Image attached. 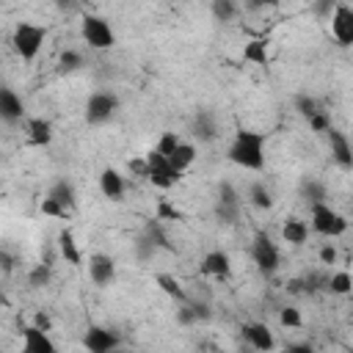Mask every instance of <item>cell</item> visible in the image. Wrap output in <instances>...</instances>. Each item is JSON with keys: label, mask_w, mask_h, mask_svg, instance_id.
Listing matches in <instances>:
<instances>
[{"label": "cell", "mask_w": 353, "mask_h": 353, "mask_svg": "<svg viewBox=\"0 0 353 353\" xmlns=\"http://www.w3.org/2000/svg\"><path fill=\"white\" fill-rule=\"evenodd\" d=\"M127 168H130L132 176H138V179H149V163H146V154H143V157H132V160L127 163Z\"/></svg>", "instance_id": "obj_38"}, {"label": "cell", "mask_w": 353, "mask_h": 353, "mask_svg": "<svg viewBox=\"0 0 353 353\" xmlns=\"http://www.w3.org/2000/svg\"><path fill=\"white\" fill-rule=\"evenodd\" d=\"M309 221H312V229L323 237H342L347 232V218L339 210H334L328 201L309 204Z\"/></svg>", "instance_id": "obj_3"}, {"label": "cell", "mask_w": 353, "mask_h": 353, "mask_svg": "<svg viewBox=\"0 0 353 353\" xmlns=\"http://www.w3.org/2000/svg\"><path fill=\"white\" fill-rule=\"evenodd\" d=\"M350 201H353V196H350Z\"/></svg>", "instance_id": "obj_49"}, {"label": "cell", "mask_w": 353, "mask_h": 353, "mask_svg": "<svg viewBox=\"0 0 353 353\" xmlns=\"http://www.w3.org/2000/svg\"><path fill=\"white\" fill-rule=\"evenodd\" d=\"M50 279H52V270H50V265H36V268H30V273H28V284L33 287V290H41V287H47L50 284Z\"/></svg>", "instance_id": "obj_35"}, {"label": "cell", "mask_w": 353, "mask_h": 353, "mask_svg": "<svg viewBox=\"0 0 353 353\" xmlns=\"http://www.w3.org/2000/svg\"><path fill=\"white\" fill-rule=\"evenodd\" d=\"M83 66V55L77 52V50H63L61 55H58V72L61 74H72V72H77Z\"/></svg>", "instance_id": "obj_32"}, {"label": "cell", "mask_w": 353, "mask_h": 353, "mask_svg": "<svg viewBox=\"0 0 353 353\" xmlns=\"http://www.w3.org/2000/svg\"><path fill=\"white\" fill-rule=\"evenodd\" d=\"M163 223H165V221H160V218L154 215V218H149V221L143 223V232H141V234H143V237H146L157 251H160V248H163V251H174L171 237H168V232H165V226H163Z\"/></svg>", "instance_id": "obj_21"}, {"label": "cell", "mask_w": 353, "mask_h": 353, "mask_svg": "<svg viewBox=\"0 0 353 353\" xmlns=\"http://www.w3.org/2000/svg\"><path fill=\"white\" fill-rule=\"evenodd\" d=\"M88 276L97 287H108L116 281V259L110 254H91L88 256Z\"/></svg>", "instance_id": "obj_12"}, {"label": "cell", "mask_w": 353, "mask_h": 353, "mask_svg": "<svg viewBox=\"0 0 353 353\" xmlns=\"http://www.w3.org/2000/svg\"><path fill=\"white\" fill-rule=\"evenodd\" d=\"M154 284L171 298V301H176V303H182V301H188L190 295H188V290L182 287V281L174 276V273H157L154 276Z\"/></svg>", "instance_id": "obj_23"}, {"label": "cell", "mask_w": 353, "mask_h": 353, "mask_svg": "<svg viewBox=\"0 0 353 353\" xmlns=\"http://www.w3.org/2000/svg\"><path fill=\"white\" fill-rule=\"evenodd\" d=\"M279 0H243V8L245 11H262V8H270L276 6Z\"/></svg>", "instance_id": "obj_44"}, {"label": "cell", "mask_w": 353, "mask_h": 353, "mask_svg": "<svg viewBox=\"0 0 353 353\" xmlns=\"http://www.w3.org/2000/svg\"><path fill=\"white\" fill-rule=\"evenodd\" d=\"M119 105H121V99H119L116 91L99 88V91L88 94V99H85V121L88 124H105L116 116Z\"/></svg>", "instance_id": "obj_6"}, {"label": "cell", "mask_w": 353, "mask_h": 353, "mask_svg": "<svg viewBox=\"0 0 353 353\" xmlns=\"http://www.w3.org/2000/svg\"><path fill=\"white\" fill-rule=\"evenodd\" d=\"M182 143V138H179V132H174V130H165V132H160V138H157V143H154V149L157 152H163V154H174V149Z\"/></svg>", "instance_id": "obj_36"}, {"label": "cell", "mask_w": 353, "mask_h": 353, "mask_svg": "<svg viewBox=\"0 0 353 353\" xmlns=\"http://www.w3.org/2000/svg\"><path fill=\"white\" fill-rule=\"evenodd\" d=\"M328 28L339 47H353V6L336 3V8L328 17Z\"/></svg>", "instance_id": "obj_8"}, {"label": "cell", "mask_w": 353, "mask_h": 353, "mask_svg": "<svg viewBox=\"0 0 353 353\" xmlns=\"http://www.w3.org/2000/svg\"><path fill=\"white\" fill-rule=\"evenodd\" d=\"M331 127V119H328V113L325 110H320V113H314L312 119H309V130L312 132H320V135H325V130Z\"/></svg>", "instance_id": "obj_39"}, {"label": "cell", "mask_w": 353, "mask_h": 353, "mask_svg": "<svg viewBox=\"0 0 353 353\" xmlns=\"http://www.w3.org/2000/svg\"><path fill=\"white\" fill-rule=\"evenodd\" d=\"M336 3H339V0H314V14L323 17V19H328L331 11L336 8Z\"/></svg>", "instance_id": "obj_43"}, {"label": "cell", "mask_w": 353, "mask_h": 353, "mask_svg": "<svg viewBox=\"0 0 353 353\" xmlns=\"http://www.w3.org/2000/svg\"><path fill=\"white\" fill-rule=\"evenodd\" d=\"M199 270H201V276H210V279H226L232 273V256L223 248H212L204 254Z\"/></svg>", "instance_id": "obj_13"}, {"label": "cell", "mask_w": 353, "mask_h": 353, "mask_svg": "<svg viewBox=\"0 0 353 353\" xmlns=\"http://www.w3.org/2000/svg\"><path fill=\"white\" fill-rule=\"evenodd\" d=\"M196 157H199V149H196V143H190V141H182L176 149H174V154H171V163L185 174L193 163H196Z\"/></svg>", "instance_id": "obj_25"}, {"label": "cell", "mask_w": 353, "mask_h": 353, "mask_svg": "<svg viewBox=\"0 0 353 353\" xmlns=\"http://www.w3.org/2000/svg\"><path fill=\"white\" fill-rule=\"evenodd\" d=\"M287 292H292V295L306 292V281H303V279H290V281H287Z\"/></svg>", "instance_id": "obj_46"}, {"label": "cell", "mask_w": 353, "mask_h": 353, "mask_svg": "<svg viewBox=\"0 0 353 353\" xmlns=\"http://www.w3.org/2000/svg\"><path fill=\"white\" fill-rule=\"evenodd\" d=\"M39 212L47 215V218H61V221H69V215H72V210L66 204H61L58 199H52V196H44L39 201Z\"/></svg>", "instance_id": "obj_30"}, {"label": "cell", "mask_w": 353, "mask_h": 353, "mask_svg": "<svg viewBox=\"0 0 353 353\" xmlns=\"http://www.w3.org/2000/svg\"><path fill=\"white\" fill-rule=\"evenodd\" d=\"M265 146H268V135L259 130H245L240 127L226 149L229 163H234L237 168L245 171H262L265 168Z\"/></svg>", "instance_id": "obj_1"}, {"label": "cell", "mask_w": 353, "mask_h": 353, "mask_svg": "<svg viewBox=\"0 0 353 353\" xmlns=\"http://www.w3.org/2000/svg\"><path fill=\"white\" fill-rule=\"evenodd\" d=\"M218 201L240 204V193L234 190V185H232V182H221V185H218Z\"/></svg>", "instance_id": "obj_40"}, {"label": "cell", "mask_w": 353, "mask_h": 353, "mask_svg": "<svg viewBox=\"0 0 353 353\" xmlns=\"http://www.w3.org/2000/svg\"><path fill=\"white\" fill-rule=\"evenodd\" d=\"M295 110H298L301 119L309 121L314 113H320V105H317L314 97H309V94H298V97H295Z\"/></svg>", "instance_id": "obj_33"}, {"label": "cell", "mask_w": 353, "mask_h": 353, "mask_svg": "<svg viewBox=\"0 0 353 353\" xmlns=\"http://www.w3.org/2000/svg\"><path fill=\"white\" fill-rule=\"evenodd\" d=\"M47 196L58 199V201H61V204H66L69 210H74V204H77V190H74V185H72L66 176L55 179V182H52V188L47 190Z\"/></svg>", "instance_id": "obj_24"}, {"label": "cell", "mask_w": 353, "mask_h": 353, "mask_svg": "<svg viewBox=\"0 0 353 353\" xmlns=\"http://www.w3.org/2000/svg\"><path fill=\"white\" fill-rule=\"evenodd\" d=\"M190 135H193L199 143H210V141H215V135H218L215 116H212L210 110H196V116L190 119Z\"/></svg>", "instance_id": "obj_16"}, {"label": "cell", "mask_w": 353, "mask_h": 353, "mask_svg": "<svg viewBox=\"0 0 353 353\" xmlns=\"http://www.w3.org/2000/svg\"><path fill=\"white\" fill-rule=\"evenodd\" d=\"M215 218L226 226H234L240 221V204H229V201H218L215 199Z\"/></svg>", "instance_id": "obj_31"}, {"label": "cell", "mask_w": 353, "mask_h": 353, "mask_svg": "<svg viewBox=\"0 0 353 353\" xmlns=\"http://www.w3.org/2000/svg\"><path fill=\"white\" fill-rule=\"evenodd\" d=\"M146 163H149V182L154 188H160V190H168L182 179V171L171 163V157L157 152L154 146L146 152Z\"/></svg>", "instance_id": "obj_5"}, {"label": "cell", "mask_w": 353, "mask_h": 353, "mask_svg": "<svg viewBox=\"0 0 353 353\" xmlns=\"http://www.w3.org/2000/svg\"><path fill=\"white\" fill-rule=\"evenodd\" d=\"M240 331H243L245 342L254 350H273L276 347V339H273V334H270V328L265 323H245Z\"/></svg>", "instance_id": "obj_17"}, {"label": "cell", "mask_w": 353, "mask_h": 353, "mask_svg": "<svg viewBox=\"0 0 353 353\" xmlns=\"http://www.w3.org/2000/svg\"><path fill=\"white\" fill-rule=\"evenodd\" d=\"M80 39L91 47V50H110L116 44V33L110 28V22L99 14H83L80 19Z\"/></svg>", "instance_id": "obj_4"}, {"label": "cell", "mask_w": 353, "mask_h": 353, "mask_svg": "<svg viewBox=\"0 0 353 353\" xmlns=\"http://www.w3.org/2000/svg\"><path fill=\"white\" fill-rule=\"evenodd\" d=\"M325 141H328L331 160H334V163H336L342 171H350V168H353V146H350L347 135L331 124V127L325 130Z\"/></svg>", "instance_id": "obj_10"}, {"label": "cell", "mask_w": 353, "mask_h": 353, "mask_svg": "<svg viewBox=\"0 0 353 353\" xmlns=\"http://www.w3.org/2000/svg\"><path fill=\"white\" fill-rule=\"evenodd\" d=\"M58 254L72 265V268H80L83 265V251H80V243L74 237V232L69 226H63L58 232Z\"/></svg>", "instance_id": "obj_19"}, {"label": "cell", "mask_w": 353, "mask_h": 353, "mask_svg": "<svg viewBox=\"0 0 353 353\" xmlns=\"http://www.w3.org/2000/svg\"><path fill=\"white\" fill-rule=\"evenodd\" d=\"M99 190L105 199L110 201H121L124 199V190H127V182H124V174L119 168H102L99 171Z\"/></svg>", "instance_id": "obj_15"}, {"label": "cell", "mask_w": 353, "mask_h": 353, "mask_svg": "<svg viewBox=\"0 0 353 353\" xmlns=\"http://www.w3.org/2000/svg\"><path fill=\"white\" fill-rule=\"evenodd\" d=\"M154 215H157L160 221H185V212H182L176 204H171L168 199H160V201H157Z\"/></svg>", "instance_id": "obj_34"}, {"label": "cell", "mask_w": 353, "mask_h": 353, "mask_svg": "<svg viewBox=\"0 0 353 353\" xmlns=\"http://www.w3.org/2000/svg\"><path fill=\"white\" fill-rule=\"evenodd\" d=\"M243 61L254 63V66H268L270 61V44L268 39H248L243 44Z\"/></svg>", "instance_id": "obj_22"}, {"label": "cell", "mask_w": 353, "mask_h": 353, "mask_svg": "<svg viewBox=\"0 0 353 353\" xmlns=\"http://www.w3.org/2000/svg\"><path fill=\"white\" fill-rule=\"evenodd\" d=\"M248 201H251L256 210H270V207H273V193H270V188H268L265 182H254V185L248 188Z\"/></svg>", "instance_id": "obj_29"}, {"label": "cell", "mask_w": 353, "mask_h": 353, "mask_svg": "<svg viewBox=\"0 0 353 353\" xmlns=\"http://www.w3.org/2000/svg\"><path fill=\"white\" fill-rule=\"evenodd\" d=\"M279 323H281L284 328H301V325H303L301 309H295V306H284V309H279Z\"/></svg>", "instance_id": "obj_37"}, {"label": "cell", "mask_w": 353, "mask_h": 353, "mask_svg": "<svg viewBox=\"0 0 353 353\" xmlns=\"http://www.w3.org/2000/svg\"><path fill=\"white\" fill-rule=\"evenodd\" d=\"M0 265H3V273H11L14 270V259L8 251H0Z\"/></svg>", "instance_id": "obj_47"}, {"label": "cell", "mask_w": 353, "mask_h": 353, "mask_svg": "<svg viewBox=\"0 0 353 353\" xmlns=\"http://www.w3.org/2000/svg\"><path fill=\"white\" fill-rule=\"evenodd\" d=\"M52 3H55V8H58V11H63V14H66V11H72V8L77 6V0H52Z\"/></svg>", "instance_id": "obj_48"}, {"label": "cell", "mask_w": 353, "mask_h": 353, "mask_svg": "<svg viewBox=\"0 0 353 353\" xmlns=\"http://www.w3.org/2000/svg\"><path fill=\"white\" fill-rule=\"evenodd\" d=\"M0 119H3L6 124H19V121L25 119V102H22V97H19L14 88H8V85L0 88Z\"/></svg>", "instance_id": "obj_14"}, {"label": "cell", "mask_w": 353, "mask_h": 353, "mask_svg": "<svg viewBox=\"0 0 353 353\" xmlns=\"http://www.w3.org/2000/svg\"><path fill=\"white\" fill-rule=\"evenodd\" d=\"M44 41H47V28L39 22H17V28L11 30V50L25 63L39 58Z\"/></svg>", "instance_id": "obj_2"}, {"label": "cell", "mask_w": 353, "mask_h": 353, "mask_svg": "<svg viewBox=\"0 0 353 353\" xmlns=\"http://www.w3.org/2000/svg\"><path fill=\"white\" fill-rule=\"evenodd\" d=\"M135 254H138V259H149V256H154V254H157V248H154V245L141 234V237H138V243H135Z\"/></svg>", "instance_id": "obj_41"}, {"label": "cell", "mask_w": 353, "mask_h": 353, "mask_svg": "<svg viewBox=\"0 0 353 353\" xmlns=\"http://www.w3.org/2000/svg\"><path fill=\"white\" fill-rule=\"evenodd\" d=\"M281 240L287 245H295V248L303 245L309 240V223L303 218H298V215H287L284 223H281Z\"/></svg>", "instance_id": "obj_18"}, {"label": "cell", "mask_w": 353, "mask_h": 353, "mask_svg": "<svg viewBox=\"0 0 353 353\" xmlns=\"http://www.w3.org/2000/svg\"><path fill=\"white\" fill-rule=\"evenodd\" d=\"M25 132H28V143H30V146H50V143H52V124H50V119H44V116L28 119Z\"/></svg>", "instance_id": "obj_20"}, {"label": "cell", "mask_w": 353, "mask_h": 353, "mask_svg": "<svg viewBox=\"0 0 353 353\" xmlns=\"http://www.w3.org/2000/svg\"><path fill=\"white\" fill-rule=\"evenodd\" d=\"M251 259L256 265V270L262 276H273L279 270V262H281V254H279V245L273 243V237L268 232H256L254 240H251Z\"/></svg>", "instance_id": "obj_7"}, {"label": "cell", "mask_w": 353, "mask_h": 353, "mask_svg": "<svg viewBox=\"0 0 353 353\" xmlns=\"http://www.w3.org/2000/svg\"><path fill=\"white\" fill-rule=\"evenodd\" d=\"M317 256H320V262H323V265H336V259H339V254H336L334 243H325V245L317 251Z\"/></svg>", "instance_id": "obj_42"}, {"label": "cell", "mask_w": 353, "mask_h": 353, "mask_svg": "<svg viewBox=\"0 0 353 353\" xmlns=\"http://www.w3.org/2000/svg\"><path fill=\"white\" fill-rule=\"evenodd\" d=\"M325 290L331 295H347V292H353V276L347 270H336L325 279Z\"/></svg>", "instance_id": "obj_26"}, {"label": "cell", "mask_w": 353, "mask_h": 353, "mask_svg": "<svg viewBox=\"0 0 353 353\" xmlns=\"http://www.w3.org/2000/svg\"><path fill=\"white\" fill-rule=\"evenodd\" d=\"M237 11H240V3H237V0H212V3H210V14H212L221 25L232 22V19L237 17Z\"/></svg>", "instance_id": "obj_27"}, {"label": "cell", "mask_w": 353, "mask_h": 353, "mask_svg": "<svg viewBox=\"0 0 353 353\" xmlns=\"http://www.w3.org/2000/svg\"><path fill=\"white\" fill-rule=\"evenodd\" d=\"M121 345L119 334L108 325H88V331L83 334V347L88 353H110Z\"/></svg>", "instance_id": "obj_9"}, {"label": "cell", "mask_w": 353, "mask_h": 353, "mask_svg": "<svg viewBox=\"0 0 353 353\" xmlns=\"http://www.w3.org/2000/svg\"><path fill=\"white\" fill-rule=\"evenodd\" d=\"M301 196L306 199V204H317V201H325V199H328V190H325V185H323L320 179L306 176V179L301 182Z\"/></svg>", "instance_id": "obj_28"}, {"label": "cell", "mask_w": 353, "mask_h": 353, "mask_svg": "<svg viewBox=\"0 0 353 353\" xmlns=\"http://www.w3.org/2000/svg\"><path fill=\"white\" fill-rule=\"evenodd\" d=\"M33 323H36L39 328H44V331H52V320H50L47 312H36V314H33Z\"/></svg>", "instance_id": "obj_45"}, {"label": "cell", "mask_w": 353, "mask_h": 353, "mask_svg": "<svg viewBox=\"0 0 353 353\" xmlns=\"http://www.w3.org/2000/svg\"><path fill=\"white\" fill-rule=\"evenodd\" d=\"M19 334H22V350L25 353H55L58 350V345L50 339V331L39 328L36 323L22 325Z\"/></svg>", "instance_id": "obj_11"}]
</instances>
